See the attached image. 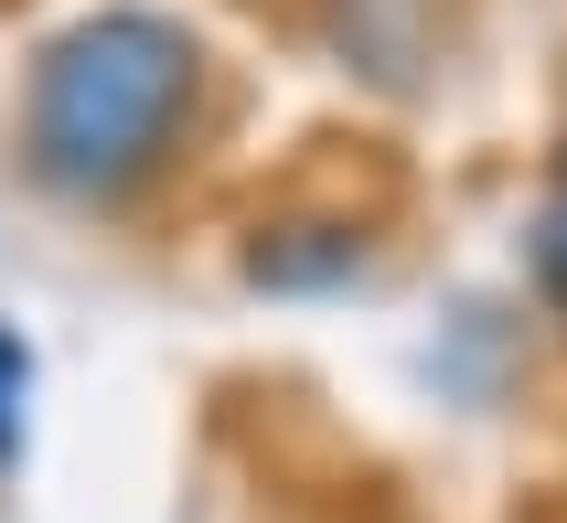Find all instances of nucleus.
<instances>
[{"mask_svg": "<svg viewBox=\"0 0 567 523\" xmlns=\"http://www.w3.org/2000/svg\"><path fill=\"white\" fill-rule=\"evenodd\" d=\"M204 54L183 22L161 11H96V22L54 32L22 96V160L75 203H118L128 182H151L161 150L183 139Z\"/></svg>", "mask_w": 567, "mask_h": 523, "instance_id": "1", "label": "nucleus"}, {"mask_svg": "<svg viewBox=\"0 0 567 523\" xmlns=\"http://www.w3.org/2000/svg\"><path fill=\"white\" fill-rule=\"evenodd\" d=\"M353 257H364V236H353V224H279L247 268L268 278V289H321V278H353Z\"/></svg>", "mask_w": 567, "mask_h": 523, "instance_id": "2", "label": "nucleus"}, {"mask_svg": "<svg viewBox=\"0 0 567 523\" xmlns=\"http://www.w3.org/2000/svg\"><path fill=\"white\" fill-rule=\"evenodd\" d=\"M22 406H32V353L22 332H0V470L22 460Z\"/></svg>", "mask_w": 567, "mask_h": 523, "instance_id": "3", "label": "nucleus"}, {"mask_svg": "<svg viewBox=\"0 0 567 523\" xmlns=\"http://www.w3.org/2000/svg\"><path fill=\"white\" fill-rule=\"evenodd\" d=\"M536 278H546V300L567 310V192L536 215Z\"/></svg>", "mask_w": 567, "mask_h": 523, "instance_id": "4", "label": "nucleus"}]
</instances>
